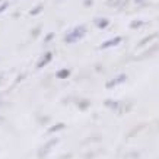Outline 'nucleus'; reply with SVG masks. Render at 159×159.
<instances>
[{
	"mask_svg": "<svg viewBox=\"0 0 159 159\" xmlns=\"http://www.w3.org/2000/svg\"><path fill=\"white\" fill-rule=\"evenodd\" d=\"M88 34L86 25H77L75 28H72L67 34L64 35V43L66 44H75L79 43L82 38H85V35Z\"/></svg>",
	"mask_w": 159,
	"mask_h": 159,
	"instance_id": "f257e3e1",
	"label": "nucleus"
},
{
	"mask_svg": "<svg viewBox=\"0 0 159 159\" xmlns=\"http://www.w3.org/2000/svg\"><path fill=\"white\" fill-rule=\"evenodd\" d=\"M104 105L108 110L114 111V112H127L131 108V102H124V101H116V99H105Z\"/></svg>",
	"mask_w": 159,
	"mask_h": 159,
	"instance_id": "f03ea898",
	"label": "nucleus"
},
{
	"mask_svg": "<svg viewBox=\"0 0 159 159\" xmlns=\"http://www.w3.org/2000/svg\"><path fill=\"white\" fill-rule=\"evenodd\" d=\"M58 143V139L57 137H54V139H50L48 142H45L41 148H39V150H38V158L39 159H44L45 156H48L50 155V152L54 149V146Z\"/></svg>",
	"mask_w": 159,
	"mask_h": 159,
	"instance_id": "7ed1b4c3",
	"label": "nucleus"
},
{
	"mask_svg": "<svg viewBox=\"0 0 159 159\" xmlns=\"http://www.w3.org/2000/svg\"><path fill=\"white\" fill-rule=\"evenodd\" d=\"M125 80H127V75H125V73H120V75L112 76L110 80H107V82H105V88H107V89H114V88H117L118 85H123Z\"/></svg>",
	"mask_w": 159,
	"mask_h": 159,
	"instance_id": "20e7f679",
	"label": "nucleus"
},
{
	"mask_svg": "<svg viewBox=\"0 0 159 159\" xmlns=\"http://www.w3.org/2000/svg\"><path fill=\"white\" fill-rule=\"evenodd\" d=\"M121 43H123V37L117 35V37H112V38H110V39H107V41H104V43H101V45H99V50L114 48V47H117V45H120Z\"/></svg>",
	"mask_w": 159,
	"mask_h": 159,
	"instance_id": "39448f33",
	"label": "nucleus"
},
{
	"mask_svg": "<svg viewBox=\"0 0 159 159\" xmlns=\"http://www.w3.org/2000/svg\"><path fill=\"white\" fill-rule=\"evenodd\" d=\"M53 60V51H45V53L41 54V57L38 58V61H37V69H43L45 67L47 64H50Z\"/></svg>",
	"mask_w": 159,
	"mask_h": 159,
	"instance_id": "423d86ee",
	"label": "nucleus"
},
{
	"mask_svg": "<svg viewBox=\"0 0 159 159\" xmlns=\"http://www.w3.org/2000/svg\"><path fill=\"white\" fill-rule=\"evenodd\" d=\"M153 39H158V34H149L148 37L142 38L139 43H137V45H136V47H137V48H142V47H145V45L150 44L152 41H153Z\"/></svg>",
	"mask_w": 159,
	"mask_h": 159,
	"instance_id": "0eeeda50",
	"label": "nucleus"
},
{
	"mask_svg": "<svg viewBox=\"0 0 159 159\" xmlns=\"http://www.w3.org/2000/svg\"><path fill=\"white\" fill-rule=\"evenodd\" d=\"M70 75H72L70 69H64V67H63V69H58L54 76L57 77V79H60V80H63V79H69V77H70Z\"/></svg>",
	"mask_w": 159,
	"mask_h": 159,
	"instance_id": "6e6552de",
	"label": "nucleus"
},
{
	"mask_svg": "<svg viewBox=\"0 0 159 159\" xmlns=\"http://www.w3.org/2000/svg\"><path fill=\"white\" fill-rule=\"evenodd\" d=\"M158 50H159V44H155V45H152L149 50H146L145 54H142V56H137V57H134V58H136V60H143V58H146V57H150V56H152L155 51H158Z\"/></svg>",
	"mask_w": 159,
	"mask_h": 159,
	"instance_id": "1a4fd4ad",
	"label": "nucleus"
},
{
	"mask_svg": "<svg viewBox=\"0 0 159 159\" xmlns=\"http://www.w3.org/2000/svg\"><path fill=\"white\" fill-rule=\"evenodd\" d=\"M93 25H95L98 29H105L107 26L110 25V20L107 19V18H97V19L93 20Z\"/></svg>",
	"mask_w": 159,
	"mask_h": 159,
	"instance_id": "9d476101",
	"label": "nucleus"
},
{
	"mask_svg": "<svg viewBox=\"0 0 159 159\" xmlns=\"http://www.w3.org/2000/svg\"><path fill=\"white\" fill-rule=\"evenodd\" d=\"M64 129H66V124H64V123H56V124H53L48 129V133L50 134H56V133L64 130Z\"/></svg>",
	"mask_w": 159,
	"mask_h": 159,
	"instance_id": "9b49d317",
	"label": "nucleus"
},
{
	"mask_svg": "<svg viewBox=\"0 0 159 159\" xmlns=\"http://www.w3.org/2000/svg\"><path fill=\"white\" fill-rule=\"evenodd\" d=\"M89 105H91V102L88 101V99H82V101H77V108L80 111H85L89 108Z\"/></svg>",
	"mask_w": 159,
	"mask_h": 159,
	"instance_id": "f8f14e48",
	"label": "nucleus"
},
{
	"mask_svg": "<svg viewBox=\"0 0 159 159\" xmlns=\"http://www.w3.org/2000/svg\"><path fill=\"white\" fill-rule=\"evenodd\" d=\"M143 25H146V22H143V20H131L130 28L131 29H139V28H142Z\"/></svg>",
	"mask_w": 159,
	"mask_h": 159,
	"instance_id": "ddd939ff",
	"label": "nucleus"
},
{
	"mask_svg": "<svg viewBox=\"0 0 159 159\" xmlns=\"http://www.w3.org/2000/svg\"><path fill=\"white\" fill-rule=\"evenodd\" d=\"M54 37H56V34H54V32H48V34L44 37V44H45V45H47V44H50L54 39Z\"/></svg>",
	"mask_w": 159,
	"mask_h": 159,
	"instance_id": "4468645a",
	"label": "nucleus"
},
{
	"mask_svg": "<svg viewBox=\"0 0 159 159\" xmlns=\"http://www.w3.org/2000/svg\"><path fill=\"white\" fill-rule=\"evenodd\" d=\"M39 12H43V5H38L35 9L31 10V15H38Z\"/></svg>",
	"mask_w": 159,
	"mask_h": 159,
	"instance_id": "2eb2a0df",
	"label": "nucleus"
},
{
	"mask_svg": "<svg viewBox=\"0 0 159 159\" xmlns=\"http://www.w3.org/2000/svg\"><path fill=\"white\" fill-rule=\"evenodd\" d=\"M121 3V0H108V5L112 6V7H116V6H118Z\"/></svg>",
	"mask_w": 159,
	"mask_h": 159,
	"instance_id": "dca6fc26",
	"label": "nucleus"
},
{
	"mask_svg": "<svg viewBox=\"0 0 159 159\" xmlns=\"http://www.w3.org/2000/svg\"><path fill=\"white\" fill-rule=\"evenodd\" d=\"M6 7H7V3H6V2H0V13H2Z\"/></svg>",
	"mask_w": 159,
	"mask_h": 159,
	"instance_id": "f3484780",
	"label": "nucleus"
},
{
	"mask_svg": "<svg viewBox=\"0 0 159 159\" xmlns=\"http://www.w3.org/2000/svg\"><path fill=\"white\" fill-rule=\"evenodd\" d=\"M38 32H39V28H35V31L32 32V37H37V35H38Z\"/></svg>",
	"mask_w": 159,
	"mask_h": 159,
	"instance_id": "a211bd4d",
	"label": "nucleus"
},
{
	"mask_svg": "<svg viewBox=\"0 0 159 159\" xmlns=\"http://www.w3.org/2000/svg\"><path fill=\"white\" fill-rule=\"evenodd\" d=\"M92 0H85V5H91Z\"/></svg>",
	"mask_w": 159,
	"mask_h": 159,
	"instance_id": "6ab92c4d",
	"label": "nucleus"
},
{
	"mask_svg": "<svg viewBox=\"0 0 159 159\" xmlns=\"http://www.w3.org/2000/svg\"><path fill=\"white\" fill-rule=\"evenodd\" d=\"M0 80H2V76H0Z\"/></svg>",
	"mask_w": 159,
	"mask_h": 159,
	"instance_id": "aec40b11",
	"label": "nucleus"
}]
</instances>
